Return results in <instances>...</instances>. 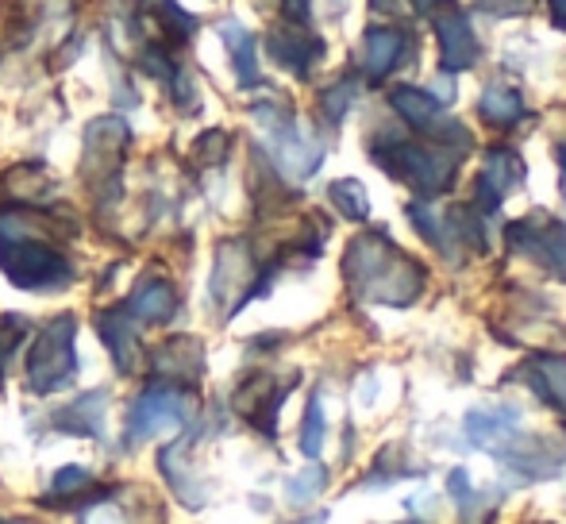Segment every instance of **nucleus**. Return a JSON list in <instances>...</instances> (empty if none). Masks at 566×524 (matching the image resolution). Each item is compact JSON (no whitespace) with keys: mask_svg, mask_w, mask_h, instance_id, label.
Returning a JSON list of instances; mask_svg holds the SVG:
<instances>
[{"mask_svg":"<svg viewBox=\"0 0 566 524\" xmlns=\"http://www.w3.org/2000/svg\"><path fill=\"white\" fill-rule=\"evenodd\" d=\"M343 277L355 297L394 308L412 305L424 293V266L405 255L386 232H366L350 240L343 255Z\"/></svg>","mask_w":566,"mask_h":524,"instance_id":"obj_1","label":"nucleus"},{"mask_svg":"<svg viewBox=\"0 0 566 524\" xmlns=\"http://www.w3.org/2000/svg\"><path fill=\"white\" fill-rule=\"evenodd\" d=\"M39 217L28 212H0V270L20 290H62L74 277V266L54 243L39 235Z\"/></svg>","mask_w":566,"mask_h":524,"instance_id":"obj_2","label":"nucleus"},{"mask_svg":"<svg viewBox=\"0 0 566 524\" xmlns=\"http://www.w3.org/2000/svg\"><path fill=\"white\" fill-rule=\"evenodd\" d=\"M370 158L389 174V178L412 186L420 197H436L454 181L459 170V155L436 143H409L397 135H378L370 143Z\"/></svg>","mask_w":566,"mask_h":524,"instance_id":"obj_3","label":"nucleus"},{"mask_svg":"<svg viewBox=\"0 0 566 524\" xmlns=\"http://www.w3.org/2000/svg\"><path fill=\"white\" fill-rule=\"evenodd\" d=\"M77 321L74 316H54L35 332L28 352V386L35 394H59L74 382L77 352H74Z\"/></svg>","mask_w":566,"mask_h":524,"instance_id":"obj_4","label":"nucleus"},{"mask_svg":"<svg viewBox=\"0 0 566 524\" xmlns=\"http://www.w3.org/2000/svg\"><path fill=\"white\" fill-rule=\"evenodd\" d=\"M251 113L270 135V155H274L277 170L290 174V178H297V181L321 170L324 143L313 139V135L301 128L297 116H293L290 108H282L277 101H266V105H254Z\"/></svg>","mask_w":566,"mask_h":524,"instance_id":"obj_5","label":"nucleus"},{"mask_svg":"<svg viewBox=\"0 0 566 524\" xmlns=\"http://www.w3.org/2000/svg\"><path fill=\"white\" fill-rule=\"evenodd\" d=\"M389 105H394V113L401 116L409 128H417L428 143H436V147H448V150H454V155L470 150V132L462 128L459 120L443 116V105L428 90H417V85H397V90L389 93Z\"/></svg>","mask_w":566,"mask_h":524,"instance_id":"obj_6","label":"nucleus"},{"mask_svg":"<svg viewBox=\"0 0 566 524\" xmlns=\"http://www.w3.org/2000/svg\"><path fill=\"white\" fill-rule=\"evenodd\" d=\"M193 412L189 405V394L181 386H150L132 401L127 409V428H124V440L143 443V440H155L158 432H170V428H181Z\"/></svg>","mask_w":566,"mask_h":524,"instance_id":"obj_7","label":"nucleus"},{"mask_svg":"<svg viewBox=\"0 0 566 524\" xmlns=\"http://www.w3.org/2000/svg\"><path fill=\"white\" fill-rule=\"evenodd\" d=\"M432 23H436V35H440V66L443 74H462L478 62L482 46H478V35L470 28V15L462 12L454 0H436L432 12Z\"/></svg>","mask_w":566,"mask_h":524,"instance_id":"obj_8","label":"nucleus"},{"mask_svg":"<svg viewBox=\"0 0 566 524\" xmlns=\"http://www.w3.org/2000/svg\"><path fill=\"white\" fill-rule=\"evenodd\" d=\"M509 248L516 255L536 259L555 277H566V228L555 224L552 217H524L509 224Z\"/></svg>","mask_w":566,"mask_h":524,"instance_id":"obj_9","label":"nucleus"},{"mask_svg":"<svg viewBox=\"0 0 566 524\" xmlns=\"http://www.w3.org/2000/svg\"><path fill=\"white\" fill-rule=\"evenodd\" d=\"M493 455L505 467H513L521 479H555L563 471V455L544 440V436H528L521 428L505 436V440L493 448Z\"/></svg>","mask_w":566,"mask_h":524,"instance_id":"obj_10","label":"nucleus"},{"mask_svg":"<svg viewBox=\"0 0 566 524\" xmlns=\"http://www.w3.org/2000/svg\"><path fill=\"white\" fill-rule=\"evenodd\" d=\"M524 181V163L513 147H490L478 174V212H493Z\"/></svg>","mask_w":566,"mask_h":524,"instance_id":"obj_11","label":"nucleus"},{"mask_svg":"<svg viewBox=\"0 0 566 524\" xmlns=\"http://www.w3.org/2000/svg\"><path fill=\"white\" fill-rule=\"evenodd\" d=\"M266 51L270 59L277 62L282 70H290L293 77H301L305 82L308 74L316 70V62L324 59V39L308 35V31H297V28H277L266 35Z\"/></svg>","mask_w":566,"mask_h":524,"instance_id":"obj_12","label":"nucleus"},{"mask_svg":"<svg viewBox=\"0 0 566 524\" xmlns=\"http://www.w3.org/2000/svg\"><path fill=\"white\" fill-rule=\"evenodd\" d=\"M412 39L401 28H366L363 35V74L370 82H386L394 70H401V62L409 59Z\"/></svg>","mask_w":566,"mask_h":524,"instance_id":"obj_13","label":"nucleus"},{"mask_svg":"<svg viewBox=\"0 0 566 524\" xmlns=\"http://www.w3.org/2000/svg\"><path fill=\"white\" fill-rule=\"evenodd\" d=\"M251 277H254V259L243 243H224L217 251V274H212V297L231 301V293L239 290L235 308H243V301H251Z\"/></svg>","mask_w":566,"mask_h":524,"instance_id":"obj_14","label":"nucleus"},{"mask_svg":"<svg viewBox=\"0 0 566 524\" xmlns=\"http://www.w3.org/2000/svg\"><path fill=\"white\" fill-rule=\"evenodd\" d=\"M124 313L139 324H166V321H174V313H178V290H174L166 277L150 274L132 290Z\"/></svg>","mask_w":566,"mask_h":524,"instance_id":"obj_15","label":"nucleus"},{"mask_svg":"<svg viewBox=\"0 0 566 524\" xmlns=\"http://www.w3.org/2000/svg\"><path fill=\"white\" fill-rule=\"evenodd\" d=\"M516 378L528 382L539 401L566 412V359L563 355H536V359H528L516 370Z\"/></svg>","mask_w":566,"mask_h":524,"instance_id":"obj_16","label":"nucleus"},{"mask_svg":"<svg viewBox=\"0 0 566 524\" xmlns=\"http://www.w3.org/2000/svg\"><path fill=\"white\" fill-rule=\"evenodd\" d=\"M97 332H101L108 355H113L116 367L124 370V375L139 367V336H135L132 316H127L124 308H108V313H101L97 316Z\"/></svg>","mask_w":566,"mask_h":524,"instance_id":"obj_17","label":"nucleus"},{"mask_svg":"<svg viewBox=\"0 0 566 524\" xmlns=\"http://www.w3.org/2000/svg\"><path fill=\"white\" fill-rule=\"evenodd\" d=\"M155 370L163 378L174 382H197L205 370V355H201V344L197 339H166L163 347L155 352Z\"/></svg>","mask_w":566,"mask_h":524,"instance_id":"obj_18","label":"nucleus"},{"mask_svg":"<svg viewBox=\"0 0 566 524\" xmlns=\"http://www.w3.org/2000/svg\"><path fill=\"white\" fill-rule=\"evenodd\" d=\"M220 39H224V46H228V54H231V66H235L239 85H243V90L259 85L262 74H259V51H254V35H251V31H247L243 23L228 20V23H220Z\"/></svg>","mask_w":566,"mask_h":524,"instance_id":"obj_19","label":"nucleus"},{"mask_svg":"<svg viewBox=\"0 0 566 524\" xmlns=\"http://www.w3.org/2000/svg\"><path fill=\"white\" fill-rule=\"evenodd\" d=\"M516 420H521L516 409H474V412H467V436H470V443L493 451L509 432H513Z\"/></svg>","mask_w":566,"mask_h":524,"instance_id":"obj_20","label":"nucleus"},{"mask_svg":"<svg viewBox=\"0 0 566 524\" xmlns=\"http://www.w3.org/2000/svg\"><path fill=\"white\" fill-rule=\"evenodd\" d=\"M105 390L82 394L77 401H70L66 409L59 412V428L74 436H101V420H105Z\"/></svg>","mask_w":566,"mask_h":524,"instance_id":"obj_21","label":"nucleus"},{"mask_svg":"<svg viewBox=\"0 0 566 524\" xmlns=\"http://www.w3.org/2000/svg\"><path fill=\"white\" fill-rule=\"evenodd\" d=\"M143 12L158 23V31H163L170 43H189V39L197 35V15L186 12L178 0H143Z\"/></svg>","mask_w":566,"mask_h":524,"instance_id":"obj_22","label":"nucleus"},{"mask_svg":"<svg viewBox=\"0 0 566 524\" xmlns=\"http://www.w3.org/2000/svg\"><path fill=\"white\" fill-rule=\"evenodd\" d=\"M478 116L493 128H513L524 116V97L513 90V85H490L478 101Z\"/></svg>","mask_w":566,"mask_h":524,"instance_id":"obj_23","label":"nucleus"},{"mask_svg":"<svg viewBox=\"0 0 566 524\" xmlns=\"http://www.w3.org/2000/svg\"><path fill=\"white\" fill-rule=\"evenodd\" d=\"M97 482H93L90 471H82V467H66V471L54 474V486H51V497H66V502H77V497H90V502H101L105 494H113V490H93Z\"/></svg>","mask_w":566,"mask_h":524,"instance_id":"obj_24","label":"nucleus"},{"mask_svg":"<svg viewBox=\"0 0 566 524\" xmlns=\"http://www.w3.org/2000/svg\"><path fill=\"white\" fill-rule=\"evenodd\" d=\"M328 197H332V205H336V209H339L347 220H366V217H370V201H366V189L358 186L355 178L332 181V186H328Z\"/></svg>","mask_w":566,"mask_h":524,"instance_id":"obj_25","label":"nucleus"},{"mask_svg":"<svg viewBox=\"0 0 566 524\" xmlns=\"http://www.w3.org/2000/svg\"><path fill=\"white\" fill-rule=\"evenodd\" d=\"M358 101V82L355 77H339L336 85H328V90L321 93V113L328 124H339L343 116L350 113V105Z\"/></svg>","mask_w":566,"mask_h":524,"instance_id":"obj_26","label":"nucleus"},{"mask_svg":"<svg viewBox=\"0 0 566 524\" xmlns=\"http://www.w3.org/2000/svg\"><path fill=\"white\" fill-rule=\"evenodd\" d=\"M321 448H324V409H321V397H308L305 425H301V451L305 455H321Z\"/></svg>","mask_w":566,"mask_h":524,"instance_id":"obj_27","label":"nucleus"},{"mask_svg":"<svg viewBox=\"0 0 566 524\" xmlns=\"http://www.w3.org/2000/svg\"><path fill=\"white\" fill-rule=\"evenodd\" d=\"M324 482H328V471H324V467H308V471H301L297 479L290 482V502L293 505L313 502V497L324 490Z\"/></svg>","mask_w":566,"mask_h":524,"instance_id":"obj_28","label":"nucleus"},{"mask_svg":"<svg viewBox=\"0 0 566 524\" xmlns=\"http://www.w3.org/2000/svg\"><path fill=\"white\" fill-rule=\"evenodd\" d=\"M193 155L201 158V163H224V155H228V132H220V128L205 132L201 139H197Z\"/></svg>","mask_w":566,"mask_h":524,"instance_id":"obj_29","label":"nucleus"},{"mask_svg":"<svg viewBox=\"0 0 566 524\" xmlns=\"http://www.w3.org/2000/svg\"><path fill=\"white\" fill-rule=\"evenodd\" d=\"M82 524H132V521H127V513L119 510V505H113V494H105L90 513H85Z\"/></svg>","mask_w":566,"mask_h":524,"instance_id":"obj_30","label":"nucleus"},{"mask_svg":"<svg viewBox=\"0 0 566 524\" xmlns=\"http://www.w3.org/2000/svg\"><path fill=\"white\" fill-rule=\"evenodd\" d=\"M532 4H536V0H478V8H482L485 15H524V12H532Z\"/></svg>","mask_w":566,"mask_h":524,"instance_id":"obj_31","label":"nucleus"},{"mask_svg":"<svg viewBox=\"0 0 566 524\" xmlns=\"http://www.w3.org/2000/svg\"><path fill=\"white\" fill-rule=\"evenodd\" d=\"M277 4H282V15L293 28H297V23L305 28V23L313 20V4H308V0H277Z\"/></svg>","mask_w":566,"mask_h":524,"instance_id":"obj_32","label":"nucleus"},{"mask_svg":"<svg viewBox=\"0 0 566 524\" xmlns=\"http://www.w3.org/2000/svg\"><path fill=\"white\" fill-rule=\"evenodd\" d=\"M370 8L378 15H405L409 12V0H370Z\"/></svg>","mask_w":566,"mask_h":524,"instance_id":"obj_33","label":"nucleus"},{"mask_svg":"<svg viewBox=\"0 0 566 524\" xmlns=\"http://www.w3.org/2000/svg\"><path fill=\"white\" fill-rule=\"evenodd\" d=\"M552 15L559 28H566V0H552Z\"/></svg>","mask_w":566,"mask_h":524,"instance_id":"obj_34","label":"nucleus"},{"mask_svg":"<svg viewBox=\"0 0 566 524\" xmlns=\"http://www.w3.org/2000/svg\"><path fill=\"white\" fill-rule=\"evenodd\" d=\"M0 524H35V521H23V517H8V521H0Z\"/></svg>","mask_w":566,"mask_h":524,"instance_id":"obj_35","label":"nucleus"},{"mask_svg":"<svg viewBox=\"0 0 566 524\" xmlns=\"http://www.w3.org/2000/svg\"><path fill=\"white\" fill-rule=\"evenodd\" d=\"M559 163H563V181H566V147L559 150Z\"/></svg>","mask_w":566,"mask_h":524,"instance_id":"obj_36","label":"nucleus"}]
</instances>
